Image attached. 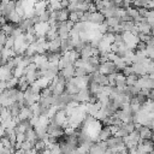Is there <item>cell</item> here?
Segmentation results:
<instances>
[{
    "mask_svg": "<svg viewBox=\"0 0 154 154\" xmlns=\"http://www.w3.org/2000/svg\"><path fill=\"white\" fill-rule=\"evenodd\" d=\"M105 17L102 13L100 12H95V13H90V17H89V23L92 24H95V25H99V24H102L105 23Z\"/></svg>",
    "mask_w": 154,
    "mask_h": 154,
    "instance_id": "obj_1",
    "label": "cell"
},
{
    "mask_svg": "<svg viewBox=\"0 0 154 154\" xmlns=\"http://www.w3.org/2000/svg\"><path fill=\"white\" fill-rule=\"evenodd\" d=\"M33 117H34V113H33L31 109H30V107H28V106L23 107V109L21 110L19 116H18V118H19V121H21V122H23V121H30Z\"/></svg>",
    "mask_w": 154,
    "mask_h": 154,
    "instance_id": "obj_2",
    "label": "cell"
},
{
    "mask_svg": "<svg viewBox=\"0 0 154 154\" xmlns=\"http://www.w3.org/2000/svg\"><path fill=\"white\" fill-rule=\"evenodd\" d=\"M110 137H112V132H111L110 126H104V128H102V130L100 131L97 138H96V143L100 142V141H107Z\"/></svg>",
    "mask_w": 154,
    "mask_h": 154,
    "instance_id": "obj_3",
    "label": "cell"
},
{
    "mask_svg": "<svg viewBox=\"0 0 154 154\" xmlns=\"http://www.w3.org/2000/svg\"><path fill=\"white\" fill-rule=\"evenodd\" d=\"M140 135H141V140H152L153 130H150L148 126L142 125V128L140 129Z\"/></svg>",
    "mask_w": 154,
    "mask_h": 154,
    "instance_id": "obj_4",
    "label": "cell"
},
{
    "mask_svg": "<svg viewBox=\"0 0 154 154\" xmlns=\"http://www.w3.org/2000/svg\"><path fill=\"white\" fill-rule=\"evenodd\" d=\"M137 25V28H138V30H140V33L141 34H146V35H152V27H150V24L146 21V22H143V23H140V24H136Z\"/></svg>",
    "mask_w": 154,
    "mask_h": 154,
    "instance_id": "obj_5",
    "label": "cell"
},
{
    "mask_svg": "<svg viewBox=\"0 0 154 154\" xmlns=\"http://www.w3.org/2000/svg\"><path fill=\"white\" fill-rule=\"evenodd\" d=\"M134 68V71H135V75L137 76H146L147 75V68L142 64V63H138V64H134L132 65Z\"/></svg>",
    "mask_w": 154,
    "mask_h": 154,
    "instance_id": "obj_6",
    "label": "cell"
},
{
    "mask_svg": "<svg viewBox=\"0 0 154 154\" xmlns=\"http://www.w3.org/2000/svg\"><path fill=\"white\" fill-rule=\"evenodd\" d=\"M27 141H29V142H31V143H36L37 141H40V137H39V135H37V132L35 131V129L34 128H31L27 134Z\"/></svg>",
    "mask_w": 154,
    "mask_h": 154,
    "instance_id": "obj_7",
    "label": "cell"
},
{
    "mask_svg": "<svg viewBox=\"0 0 154 154\" xmlns=\"http://www.w3.org/2000/svg\"><path fill=\"white\" fill-rule=\"evenodd\" d=\"M102 88H104V87L100 86L96 82H90V84H89V90H90V93L93 95H97V94L102 93Z\"/></svg>",
    "mask_w": 154,
    "mask_h": 154,
    "instance_id": "obj_8",
    "label": "cell"
},
{
    "mask_svg": "<svg viewBox=\"0 0 154 154\" xmlns=\"http://www.w3.org/2000/svg\"><path fill=\"white\" fill-rule=\"evenodd\" d=\"M69 18H70V11L68 9L58 11V22H68Z\"/></svg>",
    "mask_w": 154,
    "mask_h": 154,
    "instance_id": "obj_9",
    "label": "cell"
},
{
    "mask_svg": "<svg viewBox=\"0 0 154 154\" xmlns=\"http://www.w3.org/2000/svg\"><path fill=\"white\" fill-rule=\"evenodd\" d=\"M121 23H122V21L118 19V18H116V17H112V18L106 19V24H107L110 28H117V27L121 25Z\"/></svg>",
    "mask_w": 154,
    "mask_h": 154,
    "instance_id": "obj_10",
    "label": "cell"
},
{
    "mask_svg": "<svg viewBox=\"0 0 154 154\" xmlns=\"http://www.w3.org/2000/svg\"><path fill=\"white\" fill-rule=\"evenodd\" d=\"M138 76L137 75H131V76H128L126 77V86L128 87H134L136 83H137V81H138Z\"/></svg>",
    "mask_w": 154,
    "mask_h": 154,
    "instance_id": "obj_11",
    "label": "cell"
},
{
    "mask_svg": "<svg viewBox=\"0 0 154 154\" xmlns=\"http://www.w3.org/2000/svg\"><path fill=\"white\" fill-rule=\"evenodd\" d=\"M126 12H128V16L131 17L132 19H135L136 17L140 16V15H138V10H137L136 7H132V6H130L129 9H126Z\"/></svg>",
    "mask_w": 154,
    "mask_h": 154,
    "instance_id": "obj_12",
    "label": "cell"
},
{
    "mask_svg": "<svg viewBox=\"0 0 154 154\" xmlns=\"http://www.w3.org/2000/svg\"><path fill=\"white\" fill-rule=\"evenodd\" d=\"M109 29H110V27L106 24V21H105V23H102V24H99V25H97V30H99V33L102 34V35L107 34V33H109Z\"/></svg>",
    "mask_w": 154,
    "mask_h": 154,
    "instance_id": "obj_13",
    "label": "cell"
},
{
    "mask_svg": "<svg viewBox=\"0 0 154 154\" xmlns=\"http://www.w3.org/2000/svg\"><path fill=\"white\" fill-rule=\"evenodd\" d=\"M47 148V146H46V143L43 142V141H37L36 143H35V149L37 150V152H42V150H45Z\"/></svg>",
    "mask_w": 154,
    "mask_h": 154,
    "instance_id": "obj_14",
    "label": "cell"
},
{
    "mask_svg": "<svg viewBox=\"0 0 154 154\" xmlns=\"http://www.w3.org/2000/svg\"><path fill=\"white\" fill-rule=\"evenodd\" d=\"M15 41H16V39H15L13 36H9L5 48H7V49H13V47H15Z\"/></svg>",
    "mask_w": 154,
    "mask_h": 154,
    "instance_id": "obj_15",
    "label": "cell"
},
{
    "mask_svg": "<svg viewBox=\"0 0 154 154\" xmlns=\"http://www.w3.org/2000/svg\"><path fill=\"white\" fill-rule=\"evenodd\" d=\"M87 75H88V72H87V70H86V69H82V68L76 69L75 77H84V76H87Z\"/></svg>",
    "mask_w": 154,
    "mask_h": 154,
    "instance_id": "obj_16",
    "label": "cell"
},
{
    "mask_svg": "<svg viewBox=\"0 0 154 154\" xmlns=\"http://www.w3.org/2000/svg\"><path fill=\"white\" fill-rule=\"evenodd\" d=\"M30 89H31V92L34 93V94H41L42 93V89L40 88V86L35 82V83H33V84H30Z\"/></svg>",
    "mask_w": 154,
    "mask_h": 154,
    "instance_id": "obj_17",
    "label": "cell"
},
{
    "mask_svg": "<svg viewBox=\"0 0 154 154\" xmlns=\"http://www.w3.org/2000/svg\"><path fill=\"white\" fill-rule=\"evenodd\" d=\"M7 39H9V36H7L5 33H3V31H1V35H0V45H1V48L6 46Z\"/></svg>",
    "mask_w": 154,
    "mask_h": 154,
    "instance_id": "obj_18",
    "label": "cell"
},
{
    "mask_svg": "<svg viewBox=\"0 0 154 154\" xmlns=\"http://www.w3.org/2000/svg\"><path fill=\"white\" fill-rule=\"evenodd\" d=\"M51 152H52V154H62V148H60V143H56L54 147L51 149Z\"/></svg>",
    "mask_w": 154,
    "mask_h": 154,
    "instance_id": "obj_19",
    "label": "cell"
},
{
    "mask_svg": "<svg viewBox=\"0 0 154 154\" xmlns=\"http://www.w3.org/2000/svg\"><path fill=\"white\" fill-rule=\"evenodd\" d=\"M69 19L72 21L75 24L80 22V18H78V16H77V12H70V18H69Z\"/></svg>",
    "mask_w": 154,
    "mask_h": 154,
    "instance_id": "obj_20",
    "label": "cell"
},
{
    "mask_svg": "<svg viewBox=\"0 0 154 154\" xmlns=\"http://www.w3.org/2000/svg\"><path fill=\"white\" fill-rule=\"evenodd\" d=\"M27 141V135L25 134H17V143H23Z\"/></svg>",
    "mask_w": 154,
    "mask_h": 154,
    "instance_id": "obj_21",
    "label": "cell"
},
{
    "mask_svg": "<svg viewBox=\"0 0 154 154\" xmlns=\"http://www.w3.org/2000/svg\"><path fill=\"white\" fill-rule=\"evenodd\" d=\"M152 140H153V142H154V131H153V137H152Z\"/></svg>",
    "mask_w": 154,
    "mask_h": 154,
    "instance_id": "obj_22",
    "label": "cell"
}]
</instances>
